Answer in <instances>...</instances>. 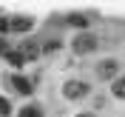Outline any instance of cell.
<instances>
[{
    "label": "cell",
    "instance_id": "7c38bea8",
    "mask_svg": "<svg viewBox=\"0 0 125 117\" xmlns=\"http://www.w3.org/2000/svg\"><path fill=\"white\" fill-rule=\"evenodd\" d=\"M0 31H9V17H0Z\"/></svg>",
    "mask_w": 125,
    "mask_h": 117
},
{
    "label": "cell",
    "instance_id": "8992f818",
    "mask_svg": "<svg viewBox=\"0 0 125 117\" xmlns=\"http://www.w3.org/2000/svg\"><path fill=\"white\" fill-rule=\"evenodd\" d=\"M11 86H14L20 94H31V91H34V89H31V83H29L26 77H11Z\"/></svg>",
    "mask_w": 125,
    "mask_h": 117
},
{
    "label": "cell",
    "instance_id": "ba28073f",
    "mask_svg": "<svg viewBox=\"0 0 125 117\" xmlns=\"http://www.w3.org/2000/svg\"><path fill=\"white\" fill-rule=\"evenodd\" d=\"M20 117H43V114L37 106H26V109H20Z\"/></svg>",
    "mask_w": 125,
    "mask_h": 117
},
{
    "label": "cell",
    "instance_id": "9c48e42d",
    "mask_svg": "<svg viewBox=\"0 0 125 117\" xmlns=\"http://www.w3.org/2000/svg\"><path fill=\"white\" fill-rule=\"evenodd\" d=\"M68 23H71V26H83V29H85L88 20H85V14H71V17H68Z\"/></svg>",
    "mask_w": 125,
    "mask_h": 117
},
{
    "label": "cell",
    "instance_id": "7a4b0ae2",
    "mask_svg": "<svg viewBox=\"0 0 125 117\" xmlns=\"http://www.w3.org/2000/svg\"><path fill=\"white\" fill-rule=\"evenodd\" d=\"M85 91H88V86L83 83V80H68V83L62 86V94H65L68 100H77V97H83Z\"/></svg>",
    "mask_w": 125,
    "mask_h": 117
},
{
    "label": "cell",
    "instance_id": "52a82bcc",
    "mask_svg": "<svg viewBox=\"0 0 125 117\" xmlns=\"http://www.w3.org/2000/svg\"><path fill=\"white\" fill-rule=\"evenodd\" d=\"M114 97H119V100H125V77H119V80H114Z\"/></svg>",
    "mask_w": 125,
    "mask_h": 117
},
{
    "label": "cell",
    "instance_id": "5bb4252c",
    "mask_svg": "<svg viewBox=\"0 0 125 117\" xmlns=\"http://www.w3.org/2000/svg\"><path fill=\"white\" fill-rule=\"evenodd\" d=\"M77 117H94V114H77Z\"/></svg>",
    "mask_w": 125,
    "mask_h": 117
},
{
    "label": "cell",
    "instance_id": "5b68a950",
    "mask_svg": "<svg viewBox=\"0 0 125 117\" xmlns=\"http://www.w3.org/2000/svg\"><path fill=\"white\" fill-rule=\"evenodd\" d=\"M31 17H14V20H9V29H14V31H29L31 29Z\"/></svg>",
    "mask_w": 125,
    "mask_h": 117
},
{
    "label": "cell",
    "instance_id": "3957f363",
    "mask_svg": "<svg viewBox=\"0 0 125 117\" xmlns=\"http://www.w3.org/2000/svg\"><path fill=\"white\" fill-rule=\"evenodd\" d=\"M40 52H43V49L37 46V43H23V46H20V52H17V54L23 57V60H37V54Z\"/></svg>",
    "mask_w": 125,
    "mask_h": 117
},
{
    "label": "cell",
    "instance_id": "277c9868",
    "mask_svg": "<svg viewBox=\"0 0 125 117\" xmlns=\"http://www.w3.org/2000/svg\"><path fill=\"white\" fill-rule=\"evenodd\" d=\"M117 69H119L117 60H102L97 71H100V77H102V80H108V77H114V74H117Z\"/></svg>",
    "mask_w": 125,
    "mask_h": 117
},
{
    "label": "cell",
    "instance_id": "30bf717a",
    "mask_svg": "<svg viewBox=\"0 0 125 117\" xmlns=\"http://www.w3.org/2000/svg\"><path fill=\"white\" fill-rule=\"evenodd\" d=\"M9 63H11V66H14V69H20V66H23V57H20V54H17V52H9Z\"/></svg>",
    "mask_w": 125,
    "mask_h": 117
},
{
    "label": "cell",
    "instance_id": "8fae6325",
    "mask_svg": "<svg viewBox=\"0 0 125 117\" xmlns=\"http://www.w3.org/2000/svg\"><path fill=\"white\" fill-rule=\"evenodd\" d=\"M9 111H11V106H9V100H6V97H0V114L6 117Z\"/></svg>",
    "mask_w": 125,
    "mask_h": 117
},
{
    "label": "cell",
    "instance_id": "4fadbf2b",
    "mask_svg": "<svg viewBox=\"0 0 125 117\" xmlns=\"http://www.w3.org/2000/svg\"><path fill=\"white\" fill-rule=\"evenodd\" d=\"M0 54H9V46L3 43V40H0Z\"/></svg>",
    "mask_w": 125,
    "mask_h": 117
},
{
    "label": "cell",
    "instance_id": "6da1fadb",
    "mask_svg": "<svg viewBox=\"0 0 125 117\" xmlns=\"http://www.w3.org/2000/svg\"><path fill=\"white\" fill-rule=\"evenodd\" d=\"M97 43H100V40L94 37V34H80V37L74 40V52H77V54H88V52L97 49Z\"/></svg>",
    "mask_w": 125,
    "mask_h": 117
}]
</instances>
